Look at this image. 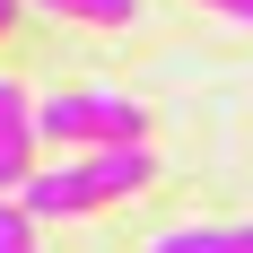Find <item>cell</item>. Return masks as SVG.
<instances>
[{
    "label": "cell",
    "instance_id": "1",
    "mask_svg": "<svg viewBox=\"0 0 253 253\" xmlns=\"http://www.w3.org/2000/svg\"><path fill=\"white\" fill-rule=\"evenodd\" d=\"M35 131L61 149H131V140H149V114L114 87H61L35 105Z\"/></svg>",
    "mask_w": 253,
    "mask_h": 253
},
{
    "label": "cell",
    "instance_id": "2",
    "mask_svg": "<svg viewBox=\"0 0 253 253\" xmlns=\"http://www.w3.org/2000/svg\"><path fill=\"white\" fill-rule=\"evenodd\" d=\"M18 201H26V218L44 227V218H87V210H105V183H96V166H87V149H79V157H61V166H35Z\"/></svg>",
    "mask_w": 253,
    "mask_h": 253
},
{
    "label": "cell",
    "instance_id": "3",
    "mask_svg": "<svg viewBox=\"0 0 253 253\" xmlns=\"http://www.w3.org/2000/svg\"><path fill=\"white\" fill-rule=\"evenodd\" d=\"M35 105H26V87L18 79H0V201H18L26 192V175H35Z\"/></svg>",
    "mask_w": 253,
    "mask_h": 253
},
{
    "label": "cell",
    "instance_id": "4",
    "mask_svg": "<svg viewBox=\"0 0 253 253\" xmlns=\"http://www.w3.org/2000/svg\"><path fill=\"white\" fill-rule=\"evenodd\" d=\"M149 253H253V218L245 227H166Z\"/></svg>",
    "mask_w": 253,
    "mask_h": 253
},
{
    "label": "cell",
    "instance_id": "5",
    "mask_svg": "<svg viewBox=\"0 0 253 253\" xmlns=\"http://www.w3.org/2000/svg\"><path fill=\"white\" fill-rule=\"evenodd\" d=\"M44 9H61V18H87V26H131V18H140V0H44Z\"/></svg>",
    "mask_w": 253,
    "mask_h": 253
},
{
    "label": "cell",
    "instance_id": "6",
    "mask_svg": "<svg viewBox=\"0 0 253 253\" xmlns=\"http://www.w3.org/2000/svg\"><path fill=\"white\" fill-rule=\"evenodd\" d=\"M0 253H44V245H35V218H26V201H0Z\"/></svg>",
    "mask_w": 253,
    "mask_h": 253
},
{
    "label": "cell",
    "instance_id": "7",
    "mask_svg": "<svg viewBox=\"0 0 253 253\" xmlns=\"http://www.w3.org/2000/svg\"><path fill=\"white\" fill-rule=\"evenodd\" d=\"M201 9H218V18H236V26H253V0H201Z\"/></svg>",
    "mask_w": 253,
    "mask_h": 253
},
{
    "label": "cell",
    "instance_id": "8",
    "mask_svg": "<svg viewBox=\"0 0 253 253\" xmlns=\"http://www.w3.org/2000/svg\"><path fill=\"white\" fill-rule=\"evenodd\" d=\"M9 9H18V0H0V26H9Z\"/></svg>",
    "mask_w": 253,
    "mask_h": 253
}]
</instances>
